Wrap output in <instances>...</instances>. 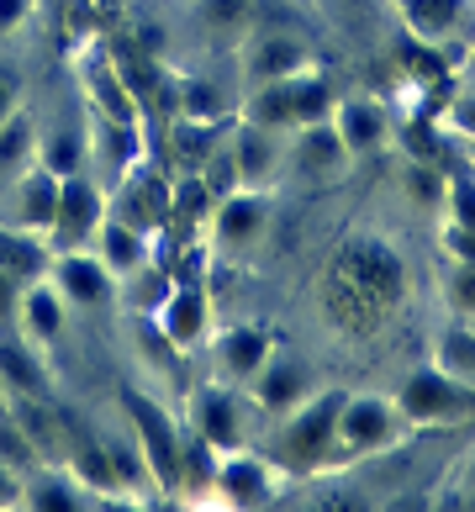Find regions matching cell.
Here are the masks:
<instances>
[{"label": "cell", "mask_w": 475, "mask_h": 512, "mask_svg": "<svg viewBox=\"0 0 475 512\" xmlns=\"http://www.w3.org/2000/svg\"><path fill=\"white\" fill-rule=\"evenodd\" d=\"M11 497H16V476H11L6 465H0V502H11Z\"/></svg>", "instance_id": "obj_39"}, {"label": "cell", "mask_w": 475, "mask_h": 512, "mask_svg": "<svg viewBox=\"0 0 475 512\" xmlns=\"http://www.w3.org/2000/svg\"><path fill=\"white\" fill-rule=\"evenodd\" d=\"M338 439H344L349 449H370L391 433V407L375 402V396H365V402H344L338 407Z\"/></svg>", "instance_id": "obj_4"}, {"label": "cell", "mask_w": 475, "mask_h": 512, "mask_svg": "<svg viewBox=\"0 0 475 512\" xmlns=\"http://www.w3.org/2000/svg\"><path fill=\"white\" fill-rule=\"evenodd\" d=\"M301 396V370L296 365H275L270 375H259V402L264 407H291Z\"/></svg>", "instance_id": "obj_19"}, {"label": "cell", "mask_w": 475, "mask_h": 512, "mask_svg": "<svg viewBox=\"0 0 475 512\" xmlns=\"http://www.w3.org/2000/svg\"><path fill=\"white\" fill-rule=\"evenodd\" d=\"M259 222H264V206L254 196H227V206H222V238H249Z\"/></svg>", "instance_id": "obj_21"}, {"label": "cell", "mask_w": 475, "mask_h": 512, "mask_svg": "<svg viewBox=\"0 0 475 512\" xmlns=\"http://www.w3.org/2000/svg\"><path fill=\"white\" fill-rule=\"evenodd\" d=\"M43 159H48L43 164L48 175H74V169H80V132H53Z\"/></svg>", "instance_id": "obj_25"}, {"label": "cell", "mask_w": 475, "mask_h": 512, "mask_svg": "<svg viewBox=\"0 0 475 512\" xmlns=\"http://www.w3.org/2000/svg\"><path fill=\"white\" fill-rule=\"evenodd\" d=\"M338 143H344V154H370V148L380 143V111L349 101L344 111H338Z\"/></svg>", "instance_id": "obj_10"}, {"label": "cell", "mask_w": 475, "mask_h": 512, "mask_svg": "<svg viewBox=\"0 0 475 512\" xmlns=\"http://www.w3.org/2000/svg\"><path fill=\"white\" fill-rule=\"evenodd\" d=\"M16 322V275L0 270V328H11Z\"/></svg>", "instance_id": "obj_33"}, {"label": "cell", "mask_w": 475, "mask_h": 512, "mask_svg": "<svg viewBox=\"0 0 475 512\" xmlns=\"http://www.w3.org/2000/svg\"><path fill=\"white\" fill-rule=\"evenodd\" d=\"M402 407L412 417H439L449 407H460V396H454V386L444 381V375H417V381L407 386V396H402Z\"/></svg>", "instance_id": "obj_11"}, {"label": "cell", "mask_w": 475, "mask_h": 512, "mask_svg": "<svg viewBox=\"0 0 475 512\" xmlns=\"http://www.w3.org/2000/svg\"><path fill=\"white\" fill-rule=\"evenodd\" d=\"M338 407H344V396H322V402H312L307 412H301L291 423V433H285V460L291 465L317 460V454L328 449L333 428H338Z\"/></svg>", "instance_id": "obj_3"}, {"label": "cell", "mask_w": 475, "mask_h": 512, "mask_svg": "<svg viewBox=\"0 0 475 512\" xmlns=\"http://www.w3.org/2000/svg\"><path fill=\"white\" fill-rule=\"evenodd\" d=\"M80 470H85V481L90 486H117V470H111V460H106V454H80Z\"/></svg>", "instance_id": "obj_32"}, {"label": "cell", "mask_w": 475, "mask_h": 512, "mask_svg": "<svg viewBox=\"0 0 475 512\" xmlns=\"http://www.w3.org/2000/svg\"><path fill=\"white\" fill-rule=\"evenodd\" d=\"M0 375H6V386H16L22 396H43V375H37V365L22 349L0 344Z\"/></svg>", "instance_id": "obj_17"}, {"label": "cell", "mask_w": 475, "mask_h": 512, "mask_svg": "<svg viewBox=\"0 0 475 512\" xmlns=\"http://www.w3.org/2000/svg\"><path fill=\"white\" fill-rule=\"evenodd\" d=\"M222 365L233 375H259V365H264V333H254V328L227 333L222 338Z\"/></svg>", "instance_id": "obj_14"}, {"label": "cell", "mask_w": 475, "mask_h": 512, "mask_svg": "<svg viewBox=\"0 0 475 512\" xmlns=\"http://www.w3.org/2000/svg\"><path fill=\"white\" fill-rule=\"evenodd\" d=\"M0 270H6V275H16V280H32L37 270H43V259H37V249H32V243L11 238V233H0Z\"/></svg>", "instance_id": "obj_22"}, {"label": "cell", "mask_w": 475, "mask_h": 512, "mask_svg": "<svg viewBox=\"0 0 475 512\" xmlns=\"http://www.w3.org/2000/svg\"><path fill=\"white\" fill-rule=\"evenodd\" d=\"M201 322H206V301H201L196 291H180V296L164 307V333L175 338V344H190V338L201 333Z\"/></svg>", "instance_id": "obj_13"}, {"label": "cell", "mask_w": 475, "mask_h": 512, "mask_svg": "<svg viewBox=\"0 0 475 512\" xmlns=\"http://www.w3.org/2000/svg\"><path fill=\"white\" fill-rule=\"evenodd\" d=\"M212 148H217V127H206V122H196V117H180V122H175V154H180L185 164H201Z\"/></svg>", "instance_id": "obj_16"}, {"label": "cell", "mask_w": 475, "mask_h": 512, "mask_svg": "<svg viewBox=\"0 0 475 512\" xmlns=\"http://www.w3.org/2000/svg\"><path fill=\"white\" fill-rule=\"evenodd\" d=\"M206 196H212V191H206V180H190L185 191H180V212H185V217H201V201H206Z\"/></svg>", "instance_id": "obj_34"}, {"label": "cell", "mask_w": 475, "mask_h": 512, "mask_svg": "<svg viewBox=\"0 0 475 512\" xmlns=\"http://www.w3.org/2000/svg\"><path fill=\"white\" fill-rule=\"evenodd\" d=\"M233 164H238L243 180H259L264 169H270V143H264V127H249V132L233 143Z\"/></svg>", "instance_id": "obj_18"}, {"label": "cell", "mask_w": 475, "mask_h": 512, "mask_svg": "<svg viewBox=\"0 0 475 512\" xmlns=\"http://www.w3.org/2000/svg\"><path fill=\"white\" fill-rule=\"evenodd\" d=\"M222 491L233 502H259V491H264V476H259V465H227L222 470Z\"/></svg>", "instance_id": "obj_26"}, {"label": "cell", "mask_w": 475, "mask_h": 512, "mask_svg": "<svg viewBox=\"0 0 475 512\" xmlns=\"http://www.w3.org/2000/svg\"><path fill=\"white\" fill-rule=\"evenodd\" d=\"M32 460H37V449L22 433V423H16V417H0V465H32Z\"/></svg>", "instance_id": "obj_23"}, {"label": "cell", "mask_w": 475, "mask_h": 512, "mask_svg": "<svg viewBox=\"0 0 475 512\" xmlns=\"http://www.w3.org/2000/svg\"><path fill=\"white\" fill-rule=\"evenodd\" d=\"M27 322H32L37 338H59L64 312H59V301H53V291H32L27 296Z\"/></svg>", "instance_id": "obj_24"}, {"label": "cell", "mask_w": 475, "mask_h": 512, "mask_svg": "<svg viewBox=\"0 0 475 512\" xmlns=\"http://www.w3.org/2000/svg\"><path fill=\"white\" fill-rule=\"evenodd\" d=\"M27 148H32V122L27 117L0 122V175H11V169L27 159Z\"/></svg>", "instance_id": "obj_20"}, {"label": "cell", "mask_w": 475, "mask_h": 512, "mask_svg": "<svg viewBox=\"0 0 475 512\" xmlns=\"http://www.w3.org/2000/svg\"><path fill=\"white\" fill-rule=\"evenodd\" d=\"M95 217H101V206H95V191L85 180H69L59 191V212H53V227H59L64 238H85Z\"/></svg>", "instance_id": "obj_6"}, {"label": "cell", "mask_w": 475, "mask_h": 512, "mask_svg": "<svg viewBox=\"0 0 475 512\" xmlns=\"http://www.w3.org/2000/svg\"><path fill=\"white\" fill-rule=\"evenodd\" d=\"M27 507H43V512H69L74 507V497L59 486V481H37L32 491H27Z\"/></svg>", "instance_id": "obj_30"}, {"label": "cell", "mask_w": 475, "mask_h": 512, "mask_svg": "<svg viewBox=\"0 0 475 512\" xmlns=\"http://www.w3.org/2000/svg\"><path fill=\"white\" fill-rule=\"evenodd\" d=\"M185 117H196V122H212L217 117L212 85H185Z\"/></svg>", "instance_id": "obj_31"}, {"label": "cell", "mask_w": 475, "mask_h": 512, "mask_svg": "<svg viewBox=\"0 0 475 512\" xmlns=\"http://www.w3.org/2000/svg\"><path fill=\"white\" fill-rule=\"evenodd\" d=\"M22 16H27V0H0V27L22 22Z\"/></svg>", "instance_id": "obj_36"}, {"label": "cell", "mask_w": 475, "mask_h": 512, "mask_svg": "<svg viewBox=\"0 0 475 512\" xmlns=\"http://www.w3.org/2000/svg\"><path fill=\"white\" fill-rule=\"evenodd\" d=\"M127 412H132V423H138L143 460L154 465V476L164 486H180V449H175V433H169L164 412L154 402H143V396H132V391H127Z\"/></svg>", "instance_id": "obj_2"}, {"label": "cell", "mask_w": 475, "mask_h": 512, "mask_svg": "<svg viewBox=\"0 0 475 512\" xmlns=\"http://www.w3.org/2000/svg\"><path fill=\"white\" fill-rule=\"evenodd\" d=\"M296 85V127H307L322 117V106H328V85L322 80H291Z\"/></svg>", "instance_id": "obj_28"}, {"label": "cell", "mask_w": 475, "mask_h": 512, "mask_svg": "<svg viewBox=\"0 0 475 512\" xmlns=\"http://www.w3.org/2000/svg\"><path fill=\"white\" fill-rule=\"evenodd\" d=\"M460 217H465V227L475 233V191H470V185H460Z\"/></svg>", "instance_id": "obj_37"}, {"label": "cell", "mask_w": 475, "mask_h": 512, "mask_svg": "<svg viewBox=\"0 0 475 512\" xmlns=\"http://www.w3.org/2000/svg\"><path fill=\"white\" fill-rule=\"evenodd\" d=\"M59 286H64L74 301H85V307H90V301L106 296V270H101L95 259H64V264H59Z\"/></svg>", "instance_id": "obj_12"}, {"label": "cell", "mask_w": 475, "mask_h": 512, "mask_svg": "<svg viewBox=\"0 0 475 512\" xmlns=\"http://www.w3.org/2000/svg\"><path fill=\"white\" fill-rule=\"evenodd\" d=\"M307 64V53H301L296 43H285V37H264V43L254 48L249 59V74L264 85V80H291V74Z\"/></svg>", "instance_id": "obj_8"}, {"label": "cell", "mask_w": 475, "mask_h": 512, "mask_svg": "<svg viewBox=\"0 0 475 512\" xmlns=\"http://www.w3.org/2000/svg\"><path fill=\"white\" fill-rule=\"evenodd\" d=\"M53 212H59V175H32L16 185V222L22 227H53Z\"/></svg>", "instance_id": "obj_5"}, {"label": "cell", "mask_w": 475, "mask_h": 512, "mask_svg": "<svg viewBox=\"0 0 475 512\" xmlns=\"http://www.w3.org/2000/svg\"><path fill=\"white\" fill-rule=\"evenodd\" d=\"M454 291H460L465 307H475V275H460V280H454Z\"/></svg>", "instance_id": "obj_38"}, {"label": "cell", "mask_w": 475, "mask_h": 512, "mask_svg": "<svg viewBox=\"0 0 475 512\" xmlns=\"http://www.w3.org/2000/svg\"><path fill=\"white\" fill-rule=\"evenodd\" d=\"M201 11H206V22H212V27L249 22V0H201Z\"/></svg>", "instance_id": "obj_29"}, {"label": "cell", "mask_w": 475, "mask_h": 512, "mask_svg": "<svg viewBox=\"0 0 475 512\" xmlns=\"http://www.w3.org/2000/svg\"><path fill=\"white\" fill-rule=\"evenodd\" d=\"M254 127H296V85L291 80H264L249 106Z\"/></svg>", "instance_id": "obj_7"}, {"label": "cell", "mask_w": 475, "mask_h": 512, "mask_svg": "<svg viewBox=\"0 0 475 512\" xmlns=\"http://www.w3.org/2000/svg\"><path fill=\"white\" fill-rule=\"evenodd\" d=\"M454 243H460L465 259H475V233H454Z\"/></svg>", "instance_id": "obj_40"}, {"label": "cell", "mask_w": 475, "mask_h": 512, "mask_svg": "<svg viewBox=\"0 0 475 512\" xmlns=\"http://www.w3.org/2000/svg\"><path fill=\"white\" fill-rule=\"evenodd\" d=\"M11 101H16V74H11V69H0V122L11 117Z\"/></svg>", "instance_id": "obj_35"}, {"label": "cell", "mask_w": 475, "mask_h": 512, "mask_svg": "<svg viewBox=\"0 0 475 512\" xmlns=\"http://www.w3.org/2000/svg\"><path fill=\"white\" fill-rule=\"evenodd\" d=\"M196 417H201V439L212 444V449H233L238 444V407L227 402L222 391H206Z\"/></svg>", "instance_id": "obj_9"}, {"label": "cell", "mask_w": 475, "mask_h": 512, "mask_svg": "<svg viewBox=\"0 0 475 512\" xmlns=\"http://www.w3.org/2000/svg\"><path fill=\"white\" fill-rule=\"evenodd\" d=\"M101 249H106L111 270H132V264H143V233L127 227V222H106L101 227Z\"/></svg>", "instance_id": "obj_15"}, {"label": "cell", "mask_w": 475, "mask_h": 512, "mask_svg": "<svg viewBox=\"0 0 475 512\" xmlns=\"http://www.w3.org/2000/svg\"><path fill=\"white\" fill-rule=\"evenodd\" d=\"M402 259L386 243H349L328 270V312L338 328L349 333H370L396 301H402Z\"/></svg>", "instance_id": "obj_1"}, {"label": "cell", "mask_w": 475, "mask_h": 512, "mask_svg": "<svg viewBox=\"0 0 475 512\" xmlns=\"http://www.w3.org/2000/svg\"><path fill=\"white\" fill-rule=\"evenodd\" d=\"M460 16V0H412V22L417 32H444Z\"/></svg>", "instance_id": "obj_27"}]
</instances>
